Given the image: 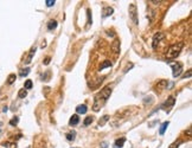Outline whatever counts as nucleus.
<instances>
[{
    "mask_svg": "<svg viewBox=\"0 0 192 148\" xmlns=\"http://www.w3.org/2000/svg\"><path fill=\"white\" fill-rule=\"evenodd\" d=\"M112 88L110 87H106V88H103L98 94L95 96V101H94V105H93V109H94V112H98V110L101 109V107L104 104V102H106L110 95H112Z\"/></svg>",
    "mask_w": 192,
    "mask_h": 148,
    "instance_id": "nucleus-1",
    "label": "nucleus"
},
{
    "mask_svg": "<svg viewBox=\"0 0 192 148\" xmlns=\"http://www.w3.org/2000/svg\"><path fill=\"white\" fill-rule=\"evenodd\" d=\"M183 47H184V42H178L176 44L171 45L170 49H168V51H167V59L177 58L179 54H180Z\"/></svg>",
    "mask_w": 192,
    "mask_h": 148,
    "instance_id": "nucleus-2",
    "label": "nucleus"
},
{
    "mask_svg": "<svg viewBox=\"0 0 192 148\" xmlns=\"http://www.w3.org/2000/svg\"><path fill=\"white\" fill-rule=\"evenodd\" d=\"M128 11H129V18L132 19V22L135 24V25H138L139 24V20H138V12H136V6L135 5H129V8H128Z\"/></svg>",
    "mask_w": 192,
    "mask_h": 148,
    "instance_id": "nucleus-3",
    "label": "nucleus"
},
{
    "mask_svg": "<svg viewBox=\"0 0 192 148\" xmlns=\"http://www.w3.org/2000/svg\"><path fill=\"white\" fill-rule=\"evenodd\" d=\"M183 71V64L179 62H176L174 64H172V75L173 77H178Z\"/></svg>",
    "mask_w": 192,
    "mask_h": 148,
    "instance_id": "nucleus-4",
    "label": "nucleus"
},
{
    "mask_svg": "<svg viewBox=\"0 0 192 148\" xmlns=\"http://www.w3.org/2000/svg\"><path fill=\"white\" fill-rule=\"evenodd\" d=\"M164 38H165V34H164L163 32H158V33H155V34L153 36V39H152V40H153V42H152V46L155 49L156 46L159 45V43H160Z\"/></svg>",
    "mask_w": 192,
    "mask_h": 148,
    "instance_id": "nucleus-5",
    "label": "nucleus"
},
{
    "mask_svg": "<svg viewBox=\"0 0 192 148\" xmlns=\"http://www.w3.org/2000/svg\"><path fill=\"white\" fill-rule=\"evenodd\" d=\"M112 50H113V52H114L115 54H117V53L120 52V40H119V39H115V40L113 42V44H112Z\"/></svg>",
    "mask_w": 192,
    "mask_h": 148,
    "instance_id": "nucleus-6",
    "label": "nucleus"
},
{
    "mask_svg": "<svg viewBox=\"0 0 192 148\" xmlns=\"http://www.w3.org/2000/svg\"><path fill=\"white\" fill-rule=\"evenodd\" d=\"M76 112L78 114H85L87 112H88V107H87L85 104H80L76 107Z\"/></svg>",
    "mask_w": 192,
    "mask_h": 148,
    "instance_id": "nucleus-7",
    "label": "nucleus"
},
{
    "mask_svg": "<svg viewBox=\"0 0 192 148\" xmlns=\"http://www.w3.org/2000/svg\"><path fill=\"white\" fill-rule=\"evenodd\" d=\"M78 122H80V116H78L77 114L73 115V116L70 117V120H69V124H70V126H76Z\"/></svg>",
    "mask_w": 192,
    "mask_h": 148,
    "instance_id": "nucleus-8",
    "label": "nucleus"
},
{
    "mask_svg": "<svg viewBox=\"0 0 192 148\" xmlns=\"http://www.w3.org/2000/svg\"><path fill=\"white\" fill-rule=\"evenodd\" d=\"M174 102H176V98H174L173 96H170V97L167 98V101L165 102L164 107H168V108H171V107H173V105H174Z\"/></svg>",
    "mask_w": 192,
    "mask_h": 148,
    "instance_id": "nucleus-9",
    "label": "nucleus"
},
{
    "mask_svg": "<svg viewBox=\"0 0 192 148\" xmlns=\"http://www.w3.org/2000/svg\"><path fill=\"white\" fill-rule=\"evenodd\" d=\"M36 47H32L31 49V51H30V53H29V57H27V59H26V64H30L31 62H32V58H33V56H34V53H36Z\"/></svg>",
    "mask_w": 192,
    "mask_h": 148,
    "instance_id": "nucleus-10",
    "label": "nucleus"
},
{
    "mask_svg": "<svg viewBox=\"0 0 192 148\" xmlns=\"http://www.w3.org/2000/svg\"><path fill=\"white\" fill-rule=\"evenodd\" d=\"M167 85H168V82L166 80H163L156 83V88H159V89H165V88H167Z\"/></svg>",
    "mask_w": 192,
    "mask_h": 148,
    "instance_id": "nucleus-11",
    "label": "nucleus"
},
{
    "mask_svg": "<svg viewBox=\"0 0 192 148\" xmlns=\"http://www.w3.org/2000/svg\"><path fill=\"white\" fill-rule=\"evenodd\" d=\"M113 12H114V10H113L112 7H106V8H103L102 15H103V17H108V15H112Z\"/></svg>",
    "mask_w": 192,
    "mask_h": 148,
    "instance_id": "nucleus-12",
    "label": "nucleus"
},
{
    "mask_svg": "<svg viewBox=\"0 0 192 148\" xmlns=\"http://www.w3.org/2000/svg\"><path fill=\"white\" fill-rule=\"evenodd\" d=\"M126 142V139L125 138H121V139H117L115 141V148H121L122 146H124V143Z\"/></svg>",
    "mask_w": 192,
    "mask_h": 148,
    "instance_id": "nucleus-13",
    "label": "nucleus"
},
{
    "mask_svg": "<svg viewBox=\"0 0 192 148\" xmlns=\"http://www.w3.org/2000/svg\"><path fill=\"white\" fill-rule=\"evenodd\" d=\"M57 27V22L56 20H50L49 23H47V29L51 31V30H54V29H56Z\"/></svg>",
    "mask_w": 192,
    "mask_h": 148,
    "instance_id": "nucleus-14",
    "label": "nucleus"
},
{
    "mask_svg": "<svg viewBox=\"0 0 192 148\" xmlns=\"http://www.w3.org/2000/svg\"><path fill=\"white\" fill-rule=\"evenodd\" d=\"M30 73V69L29 68H25V69H20V71H19V76L20 77H25V76H27Z\"/></svg>",
    "mask_w": 192,
    "mask_h": 148,
    "instance_id": "nucleus-15",
    "label": "nucleus"
},
{
    "mask_svg": "<svg viewBox=\"0 0 192 148\" xmlns=\"http://www.w3.org/2000/svg\"><path fill=\"white\" fill-rule=\"evenodd\" d=\"M110 66H112V62L110 61H104L100 65V70H103V69H106V68H110Z\"/></svg>",
    "mask_w": 192,
    "mask_h": 148,
    "instance_id": "nucleus-16",
    "label": "nucleus"
},
{
    "mask_svg": "<svg viewBox=\"0 0 192 148\" xmlns=\"http://www.w3.org/2000/svg\"><path fill=\"white\" fill-rule=\"evenodd\" d=\"M93 121H94V117H93V116H87V117L84 119V121H83V124H84V126H89V124L93 123Z\"/></svg>",
    "mask_w": 192,
    "mask_h": 148,
    "instance_id": "nucleus-17",
    "label": "nucleus"
},
{
    "mask_svg": "<svg viewBox=\"0 0 192 148\" xmlns=\"http://www.w3.org/2000/svg\"><path fill=\"white\" fill-rule=\"evenodd\" d=\"M170 124V122L168 121H166V122H164L163 124H161V127H160V131H159V133H160V135H163L164 133H165V131H166V128H167V126Z\"/></svg>",
    "mask_w": 192,
    "mask_h": 148,
    "instance_id": "nucleus-18",
    "label": "nucleus"
},
{
    "mask_svg": "<svg viewBox=\"0 0 192 148\" xmlns=\"http://www.w3.org/2000/svg\"><path fill=\"white\" fill-rule=\"evenodd\" d=\"M26 96H27V90H25V89H20L19 92H18V97H19V98H25Z\"/></svg>",
    "mask_w": 192,
    "mask_h": 148,
    "instance_id": "nucleus-19",
    "label": "nucleus"
},
{
    "mask_svg": "<svg viewBox=\"0 0 192 148\" xmlns=\"http://www.w3.org/2000/svg\"><path fill=\"white\" fill-rule=\"evenodd\" d=\"M76 138V133L75 132H71V133H68L66 134V140L68 141H74Z\"/></svg>",
    "mask_w": 192,
    "mask_h": 148,
    "instance_id": "nucleus-20",
    "label": "nucleus"
},
{
    "mask_svg": "<svg viewBox=\"0 0 192 148\" xmlns=\"http://www.w3.org/2000/svg\"><path fill=\"white\" fill-rule=\"evenodd\" d=\"M15 78H17L15 73H11V75L8 76V78H7V84H12V83H14Z\"/></svg>",
    "mask_w": 192,
    "mask_h": 148,
    "instance_id": "nucleus-21",
    "label": "nucleus"
},
{
    "mask_svg": "<svg viewBox=\"0 0 192 148\" xmlns=\"http://www.w3.org/2000/svg\"><path fill=\"white\" fill-rule=\"evenodd\" d=\"M108 120H109V116H108V115H104V116L98 121V126H101V127L104 126V123H106Z\"/></svg>",
    "mask_w": 192,
    "mask_h": 148,
    "instance_id": "nucleus-22",
    "label": "nucleus"
},
{
    "mask_svg": "<svg viewBox=\"0 0 192 148\" xmlns=\"http://www.w3.org/2000/svg\"><path fill=\"white\" fill-rule=\"evenodd\" d=\"M180 143H182V140H177V141H174L173 143H171L168 148H178L180 146Z\"/></svg>",
    "mask_w": 192,
    "mask_h": 148,
    "instance_id": "nucleus-23",
    "label": "nucleus"
},
{
    "mask_svg": "<svg viewBox=\"0 0 192 148\" xmlns=\"http://www.w3.org/2000/svg\"><path fill=\"white\" fill-rule=\"evenodd\" d=\"M32 88V81L31 80H27L26 82H25V84H24V89L25 90H29V89H31Z\"/></svg>",
    "mask_w": 192,
    "mask_h": 148,
    "instance_id": "nucleus-24",
    "label": "nucleus"
},
{
    "mask_svg": "<svg viewBox=\"0 0 192 148\" xmlns=\"http://www.w3.org/2000/svg\"><path fill=\"white\" fill-rule=\"evenodd\" d=\"M45 3H46V6L51 7V6H54V5H55V3H56V1H55V0H46Z\"/></svg>",
    "mask_w": 192,
    "mask_h": 148,
    "instance_id": "nucleus-25",
    "label": "nucleus"
},
{
    "mask_svg": "<svg viewBox=\"0 0 192 148\" xmlns=\"http://www.w3.org/2000/svg\"><path fill=\"white\" fill-rule=\"evenodd\" d=\"M191 73H192V71H191V69H190V70H187V72L183 76V78H190V77H191Z\"/></svg>",
    "mask_w": 192,
    "mask_h": 148,
    "instance_id": "nucleus-26",
    "label": "nucleus"
},
{
    "mask_svg": "<svg viewBox=\"0 0 192 148\" xmlns=\"http://www.w3.org/2000/svg\"><path fill=\"white\" fill-rule=\"evenodd\" d=\"M18 121H19V119H18V117H14L13 120H11L10 124H11V126H14V124H17V123H18Z\"/></svg>",
    "mask_w": 192,
    "mask_h": 148,
    "instance_id": "nucleus-27",
    "label": "nucleus"
},
{
    "mask_svg": "<svg viewBox=\"0 0 192 148\" xmlns=\"http://www.w3.org/2000/svg\"><path fill=\"white\" fill-rule=\"evenodd\" d=\"M50 61H51V58H50V57H46V58H45V61H44V64H45V65H47V64L50 63Z\"/></svg>",
    "mask_w": 192,
    "mask_h": 148,
    "instance_id": "nucleus-28",
    "label": "nucleus"
},
{
    "mask_svg": "<svg viewBox=\"0 0 192 148\" xmlns=\"http://www.w3.org/2000/svg\"><path fill=\"white\" fill-rule=\"evenodd\" d=\"M151 3H153V4H155V5H156V4H159V3H161V0H158V1H156V0H152V1H151Z\"/></svg>",
    "mask_w": 192,
    "mask_h": 148,
    "instance_id": "nucleus-29",
    "label": "nucleus"
},
{
    "mask_svg": "<svg viewBox=\"0 0 192 148\" xmlns=\"http://www.w3.org/2000/svg\"><path fill=\"white\" fill-rule=\"evenodd\" d=\"M107 147H108L107 142H102V148H107Z\"/></svg>",
    "mask_w": 192,
    "mask_h": 148,
    "instance_id": "nucleus-30",
    "label": "nucleus"
},
{
    "mask_svg": "<svg viewBox=\"0 0 192 148\" xmlns=\"http://www.w3.org/2000/svg\"><path fill=\"white\" fill-rule=\"evenodd\" d=\"M187 136H191V127H189L187 129Z\"/></svg>",
    "mask_w": 192,
    "mask_h": 148,
    "instance_id": "nucleus-31",
    "label": "nucleus"
}]
</instances>
